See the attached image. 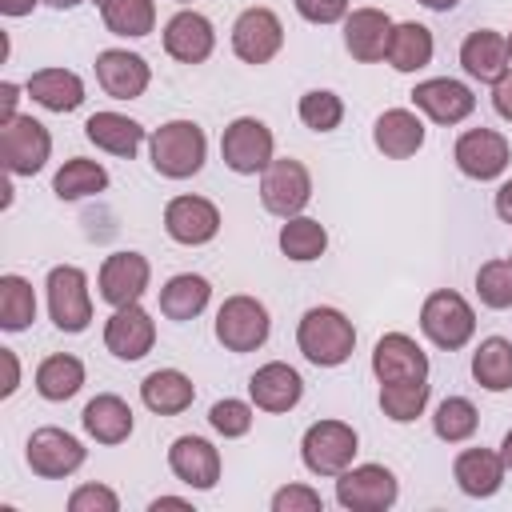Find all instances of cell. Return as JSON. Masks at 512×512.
<instances>
[{
    "label": "cell",
    "mask_w": 512,
    "mask_h": 512,
    "mask_svg": "<svg viewBox=\"0 0 512 512\" xmlns=\"http://www.w3.org/2000/svg\"><path fill=\"white\" fill-rule=\"evenodd\" d=\"M220 156H224V164H228L232 172H240V176L264 172V168L272 164V132H268V124L256 120V116L232 120V124L224 128V136H220Z\"/></svg>",
    "instance_id": "9c48e42d"
},
{
    "label": "cell",
    "mask_w": 512,
    "mask_h": 512,
    "mask_svg": "<svg viewBox=\"0 0 512 512\" xmlns=\"http://www.w3.org/2000/svg\"><path fill=\"white\" fill-rule=\"evenodd\" d=\"M248 392H252V404H256V408H264V412H288V408L300 404L304 380H300V372L288 368L284 360H272V364H264V368L252 372Z\"/></svg>",
    "instance_id": "7402d4cb"
},
{
    "label": "cell",
    "mask_w": 512,
    "mask_h": 512,
    "mask_svg": "<svg viewBox=\"0 0 512 512\" xmlns=\"http://www.w3.org/2000/svg\"><path fill=\"white\" fill-rule=\"evenodd\" d=\"M160 508H188V500H180V496H160V500H152V512H160Z\"/></svg>",
    "instance_id": "f5cc1de1"
},
{
    "label": "cell",
    "mask_w": 512,
    "mask_h": 512,
    "mask_svg": "<svg viewBox=\"0 0 512 512\" xmlns=\"http://www.w3.org/2000/svg\"><path fill=\"white\" fill-rule=\"evenodd\" d=\"M16 100H20V96H16V84L4 80V84H0V124L16 116Z\"/></svg>",
    "instance_id": "c3c4849f"
},
{
    "label": "cell",
    "mask_w": 512,
    "mask_h": 512,
    "mask_svg": "<svg viewBox=\"0 0 512 512\" xmlns=\"http://www.w3.org/2000/svg\"><path fill=\"white\" fill-rule=\"evenodd\" d=\"M424 404H428V380H416V384H380V408L396 424L416 420L424 412Z\"/></svg>",
    "instance_id": "ab89813d"
},
{
    "label": "cell",
    "mask_w": 512,
    "mask_h": 512,
    "mask_svg": "<svg viewBox=\"0 0 512 512\" xmlns=\"http://www.w3.org/2000/svg\"><path fill=\"white\" fill-rule=\"evenodd\" d=\"M208 424H212L220 436L236 440V436H244V432L252 428V408H248L244 400H216L212 412H208Z\"/></svg>",
    "instance_id": "7bdbcfd3"
},
{
    "label": "cell",
    "mask_w": 512,
    "mask_h": 512,
    "mask_svg": "<svg viewBox=\"0 0 512 512\" xmlns=\"http://www.w3.org/2000/svg\"><path fill=\"white\" fill-rule=\"evenodd\" d=\"M508 36H500V32H492V28H480V32H472L464 44H460V64H464V72L472 76V80H480V84H496L504 72H508Z\"/></svg>",
    "instance_id": "cb8c5ba5"
},
{
    "label": "cell",
    "mask_w": 512,
    "mask_h": 512,
    "mask_svg": "<svg viewBox=\"0 0 512 512\" xmlns=\"http://www.w3.org/2000/svg\"><path fill=\"white\" fill-rule=\"evenodd\" d=\"M100 16H104V28L112 36H148L156 28V4L152 0H104Z\"/></svg>",
    "instance_id": "8d00e7d4"
},
{
    "label": "cell",
    "mask_w": 512,
    "mask_h": 512,
    "mask_svg": "<svg viewBox=\"0 0 512 512\" xmlns=\"http://www.w3.org/2000/svg\"><path fill=\"white\" fill-rule=\"evenodd\" d=\"M104 188H108V172H104L96 160H84V156H72V160L56 172V180H52V192H56L60 200L96 196V192H104Z\"/></svg>",
    "instance_id": "74e56055"
},
{
    "label": "cell",
    "mask_w": 512,
    "mask_h": 512,
    "mask_svg": "<svg viewBox=\"0 0 512 512\" xmlns=\"http://www.w3.org/2000/svg\"><path fill=\"white\" fill-rule=\"evenodd\" d=\"M284 44V24L272 8H244L232 24V52L244 64H268Z\"/></svg>",
    "instance_id": "8fae6325"
},
{
    "label": "cell",
    "mask_w": 512,
    "mask_h": 512,
    "mask_svg": "<svg viewBox=\"0 0 512 512\" xmlns=\"http://www.w3.org/2000/svg\"><path fill=\"white\" fill-rule=\"evenodd\" d=\"M28 468L44 480H64L84 464V444L64 428H36L28 436Z\"/></svg>",
    "instance_id": "7c38bea8"
},
{
    "label": "cell",
    "mask_w": 512,
    "mask_h": 512,
    "mask_svg": "<svg viewBox=\"0 0 512 512\" xmlns=\"http://www.w3.org/2000/svg\"><path fill=\"white\" fill-rule=\"evenodd\" d=\"M412 104L420 112H428L436 124H460L464 116H472L476 96H472L468 84L448 80V76H436V80H424V84L412 88Z\"/></svg>",
    "instance_id": "d6986e66"
},
{
    "label": "cell",
    "mask_w": 512,
    "mask_h": 512,
    "mask_svg": "<svg viewBox=\"0 0 512 512\" xmlns=\"http://www.w3.org/2000/svg\"><path fill=\"white\" fill-rule=\"evenodd\" d=\"M84 136H88L96 148L112 152V156H136V148H140V140H144V128H140L136 120L120 116V112H96V116H88Z\"/></svg>",
    "instance_id": "f546056e"
},
{
    "label": "cell",
    "mask_w": 512,
    "mask_h": 512,
    "mask_svg": "<svg viewBox=\"0 0 512 512\" xmlns=\"http://www.w3.org/2000/svg\"><path fill=\"white\" fill-rule=\"evenodd\" d=\"M36 320V296L32 284L16 272L0 276V328L4 332H24Z\"/></svg>",
    "instance_id": "d590c367"
},
{
    "label": "cell",
    "mask_w": 512,
    "mask_h": 512,
    "mask_svg": "<svg viewBox=\"0 0 512 512\" xmlns=\"http://www.w3.org/2000/svg\"><path fill=\"white\" fill-rule=\"evenodd\" d=\"M476 296L488 308H512V260H488L476 272Z\"/></svg>",
    "instance_id": "b9f144b4"
},
{
    "label": "cell",
    "mask_w": 512,
    "mask_h": 512,
    "mask_svg": "<svg viewBox=\"0 0 512 512\" xmlns=\"http://www.w3.org/2000/svg\"><path fill=\"white\" fill-rule=\"evenodd\" d=\"M168 468L188 488H216V480H220V452L204 436H180L168 448Z\"/></svg>",
    "instance_id": "603a6c76"
},
{
    "label": "cell",
    "mask_w": 512,
    "mask_h": 512,
    "mask_svg": "<svg viewBox=\"0 0 512 512\" xmlns=\"http://www.w3.org/2000/svg\"><path fill=\"white\" fill-rule=\"evenodd\" d=\"M68 508H72V512H116L120 500H116V492L104 488V484H80V488L68 496Z\"/></svg>",
    "instance_id": "ee69618b"
},
{
    "label": "cell",
    "mask_w": 512,
    "mask_h": 512,
    "mask_svg": "<svg viewBox=\"0 0 512 512\" xmlns=\"http://www.w3.org/2000/svg\"><path fill=\"white\" fill-rule=\"evenodd\" d=\"M312 200V176L300 160L284 156V160H272L264 168V180H260V204L272 212V216H296L304 204Z\"/></svg>",
    "instance_id": "30bf717a"
},
{
    "label": "cell",
    "mask_w": 512,
    "mask_h": 512,
    "mask_svg": "<svg viewBox=\"0 0 512 512\" xmlns=\"http://www.w3.org/2000/svg\"><path fill=\"white\" fill-rule=\"evenodd\" d=\"M500 456H504V468H512V428H508V436L500 444Z\"/></svg>",
    "instance_id": "11a10c76"
},
{
    "label": "cell",
    "mask_w": 512,
    "mask_h": 512,
    "mask_svg": "<svg viewBox=\"0 0 512 512\" xmlns=\"http://www.w3.org/2000/svg\"><path fill=\"white\" fill-rule=\"evenodd\" d=\"M472 376L488 392H508L512 388V344L504 336L480 340V348L472 352Z\"/></svg>",
    "instance_id": "d6a6232c"
},
{
    "label": "cell",
    "mask_w": 512,
    "mask_h": 512,
    "mask_svg": "<svg viewBox=\"0 0 512 512\" xmlns=\"http://www.w3.org/2000/svg\"><path fill=\"white\" fill-rule=\"evenodd\" d=\"M492 108H496L504 120H512V72H504V76L492 84Z\"/></svg>",
    "instance_id": "7dc6e473"
},
{
    "label": "cell",
    "mask_w": 512,
    "mask_h": 512,
    "mask_svg": "<svg viewBox=\"0 0 512 512\" xmlns=\"http://www.w3.org/2000/svg\"><path fill=\"white\" fill-rule=\"evenodd\" d=\"M476 424H480V412H476V404H472V400H464V396H448V400H440V404H436L432 428H436V436H440V440L460 444V440H468V436L476 432Z\"/></svg>",
    "instance_id": "f35d334b"
},
{
    "label": "cell",
    "mask_w": 512,
    "mask_h": 512,
    "mask_svg": "<svg viewBox=\"0 0 512 512\" xmlns=\"http://www.w3.org/2000/svg\"><path fill=\"white\" fill-rule=\"evenodd\" d=\"M104 344L116 360H140L156 344V324L140 304H124L104 324Z\"/></svg>",
    "instance_id": "2e32d148"
},
{
    "label": "cell",
    "mask_w": 512,
    "mask_h": 512,
    "mask_svg": "<svg viewBox=\"0 0 512 512\" xmlns=\"http://www.w3.org/2000/svg\"><path fill=\"white\" fill-rule=\"evenodd\" d=\"M432 32L424 28V24H416V20H408V24H392V40H388V64L396 68V72H416V68H424L428 60H432Z\"/></svg>",
    "instance_id": "1f68e13d"
},
{
    "label": "cell",
    "mask_w": 512,
    "mask_h": 512,
    "mask_svg": "<svg viewBox=\"0 0 512 512\" xmlns=\"http://www.w3.org/2000/svg\"><path fill=\"white\" fill-rule=\"evenodd\" d=\"M164 228L176 244H208L220 232V212L204 196H176L164 208Z\"/></svg>",
    "instance_id": "ac0fdd59"
},
{
    "label": "cell",
    "mask_w": 512,
    "mask_h": 512,
    "mask_svg": "<svg viewBox=\"0 0 512 512\" xmlns=\"http://www.w3.org/2000/svg\"><path fill=\"white\" fill-rule=\"evenodd\" d=\"M0 356H4V368H8V384L0 388V396H12V392H16V380H20V368H16V352H12V348H0Z\"/></svg>",
    "instance_id": "681fc988"
},
{
    "label": "cell",
    "mask_w": 512,
    "mask_h": 512,
    "mask_svg": "<svg viewBox=\"0 0 512 512\" xmlns=\"http://www.w3.org/2000/svg\"><path fill=\"white\" fill-rule=\"evenodd\" d=\"M372 372L380 384H416L428 380V356L412 336L388 332L372 348Z\"/></svg>",
    "instance_id": "4fadbf2b"
},
{
    "label": "cell",
    "mask_w": 512,
    "mask_h": 512,
    "mask_svg": "<svg viewBox=\"0 0 512 512\" xmlns=\"http://www.w3.org/2000/svg\"><path fill=\"white\" fill-rule=\"evenodd\" d=\"M420 328H424V336H428L436 348L456 352V348H464V344L472 340V332H476V312H472V304H468L460 292L440 288V292H432V296L424 300V308H420Z\"/></svg>",
    "instance_id": "3957f363"
},
{
    "label": "cell",
    "mask_w": 512,
    "mask_h": 512,
    "mask_svg": "<svg viewBox=\"0 0 512 512\" xmlns=\"http://www.w3.org/2000/svg\"><path fill=\"white\" fill-rule=\"evenodd\" d=\"M192 396H196V388H192V380H188L180 368H156V372H148L144 384H140V400H144L152 412H160V416L184 412V408L192 404Z\"/></svg>",
    "instance_id": "f1b7e54d"
},
{
    "label": "cell",
    "mask_w": 512,
    "mask_h": 512,
    "mask_svg": "<svg viewBox=\"0 0 512 512\" xmlns=\"http://www.w3.org/2000/svg\"><path fill=\"white\" fill-rule=\"evenodd\" d=\"M496 216H500L504 224H512V180H504L500 192H496Z\"/></svg>",
    "instance_id": "f907efd6"
},
{
    "label": "cell",
    "mask_w": 512,
    "mask_h": 512,
    "mask_svg": "<svg viewBox=\"0 0 512 512\" xmlns=\"http://www.w3.org/2000/svg\"><path fill=\"white\" fill-rule=\"evenodd\" d=\"M148 260L140 252H112L104 264H100V300L112 304V308H124V304H140L144 288H148Z\"/></svg>",
    "instance_id": "9a60e30c"
},
{
    "label": "cell",
    "mask_w": 512,
    "mask_h": 512,
    "mask_svg": "<svg viewBox=\"0 0 512 512\" xmlns=\"http://www.w3.org/2000/svg\"><path fill=\"white\" fill-rule=\"evenodd\" d=\"M80 384H84V364L76 356H68V352L48 356L36 368V392L44 400H68V396L80 392Z\"/></svg>",
    "instance_id": "836d02e7"
},
{
    "label": "cell",
    "mask_w": 512,
    "mask_h": 512,
    "mask_svg": "<svg viewBox=\"0 0 512 512\" xmlns=\"http://www.w3.org/2000/svg\"><path fill=\"white\" fill-rule=\"evenodd\" d=\"M204 128L192 120H168L152 132V168L168 180H188L204 168Z\"/></svg>",
    "instance_id": "7a4b0ae2"
},
{
    "label": "cell",
    "mask_w": 512,
    "mask_h": 512,
    "mask_svg": "<svg viewBox=\"0 0 512 512\" xmlns=\"http://www.w3.org/2000/svg\"><path fill=\"white\" fill-rule=\"evenodd\" d=\"M80 424H84V432H88L96 444H124V440L132 436V408H128L120 396L100 392V396H92V400L84 404Z\"/></svg>",
    "instance_id": "d4e9b609"
},
{
    "label": "cell",
    "mask_w": 512,
    "mask_h": 512,
    "mask_svg": "<svg viewBox=\"0 0 512 512\" xmlns=\"http://www.w3.org/2000/svg\"><path fill=\"white\" fill-rule=\"evenodd\" d=\"M420 4H424V8H432V12H452L460 0H420Z\"/></svg>",
    "instance_id": "db71d44e"
},
{
    "label": "cell",
    "mask_w": 512,
    "mask_h": 512,
    "mask_svg": "<svg viewBox=\"0 0 512 512\" xmlns=\"http://www.w3.org/2000/svg\"><path fill=\"white\" fill-rule=\"evenodd\" d=\"M208 296H212V284H208L204 276L180 272V276H172V280L160 288V312H164L168 320H192V316L204 312Z\"/></svg>",
    "instance_id": "4dcf8cb0"
},
{
    "label": "cell",
    "mask_w": 512,
    "mask_h": 512,
    "mask_svg": "<svg viewBox=\"0 0 512 512\" xmlns=\"http://www.w3.org/2000/svg\"><path fill=\"white\" fill-rule=\"evenodd\" d=\"M452 476L464 496H492L504 484V456L492 448H464L452 464Z\"/></svg>",
    "instance_id": "484cf974"
},
{
    "label": "cell",
    "mask_w": 512,
    "mask_h": 512,
    "mask_svg": "<svg viewBox=\"0 0 512 512\" xmlns=\"http://www.w3.org/2000/svg\"><path fill=\"white\" fill-rule=\"evenodd\" d=\"M300 120H304V128H312V132H332V128H340V120H344V104H340L336 92H324V88L304 92V96H300Z\"/></svg>",
    "instance_id": "60d3db41"
},
{
    "label": "cell",
    "mask_w": 512,
    "mask_h": 512,
    "mask_svg": "<svg viewBox=\"0 0 512 512\" xmlns=\"http://www.w3.org/2000/svg\"><path fill=\"white\" fill-rule=\"evenodd\" d=\"M48 312L60 332H84L92 320V300H88V276L76 264H56L48 272Z\"/></svg>",
    "instance_id": "ba28073f"
},
{
    "label": "cell",
    "mask_w": 512,
    "mask_h": 512,
    "mask_svg": "<svg viewBox=\"0 0 512 512\" xmlns=\"http://www.w3.org/2000/svg\"><path fill=\"white\" fill-rule=\"evenodd\" d=\"M304 468L316 476H340L356 456V428L344 420H316L300 440Z\"/></svg>",
    "instance_id": "277c9868"
},
{
    "label": "cell",
    "mask_w": 512,
    "mask_h": 512,
    "mask_svg": "<svg viewBox=\"0 0 512 512\" xmlns=\"http://www.w3.org/2000/svg\"><path fill=\"white\" fill-rule=\"evenodd\" d=\"M392 40V20L380 8H356L352 16H344V48L352 52V60L360 64H376L384 60Z\"/></svg>",
    "instance_id": "44dd1931"
},
{
    "label": "cell",
    "mask_w": 512,
    "mask_h": 512,
    "mask_svg": "<svg viewBox=\"0 0 512 512\" xmlns=\"http://www.w3.org/2000/svg\"><path fill=\"white\" fill-rule=\"evenodd\" d=\"M92 4H96V8H100V4H104V0H92Z\"/></svg>",
    "instance_id": "680465c9"
},
{
    "label": "cell",
    "mask_w": 512,
    "mask_h": 512,
    "mask_svg": "<svg viewBox=\"0 0 512 512\" xmlns=\"http://www.w3.org/2000/svg\"><path fill=\"white\" fill-rule=\"evenodd\" d=\"M296 344L300 352L320 364V368H336L352 356L356 348V328L352 320L340 312V308H308L300 316V328H296Z\"/></svg>",
    "instance_id": "6da1fadb"
},
{
    "label": "cell",
    "mask_w": 512,
    "mask_h": 512,
    "mask_svg": "<svg viewBox=\"0 0 512 512\" xmlns=\"http://www.w3.org/2000/svg\"><path fill=\"white\" fill-rule=\"evenodd\" d=\"M452 156H456V168H460L464 176H472V180H496V176L508 168L512 148H508V140H504L500 132H492V128H468V132L456 140Z\"/></svg>",
    "instance_id": "5bb4252c"
},
{
    "label": "cell",
    "mask_w": 512,
    "mask_h": 512,
    "mask_svg": "<svg viewBox=\"0 0 512 512\" xmlns=\"http://www.w3.org/2000/svg\"><path fill=\"white\" fill-rule=\"evenodd\" d=\"M268 308L256 296H228L216 312V340L228 352H256L268 340Z\"/></svg>",
    "instance_id": "52a82bcc"
},
{
    "label": "cell",
    "mask_w": 512,
    "mask_h": 512,
    "mask_svg": "<svg viewBox=\"0 0 512 512\" xmlns=\"http://www.w3.org/2000/svg\"><path fill=\"white\" fill-rule=\"evenodd\" d=\"M400 496L396 476L384 464H356L336 476V500L348 512H384Z\"/></svg>",
    "instance_id": "8992f818"
},
{
    "label": "cell",
    "mask_w": 512,
    "mask_h": 512,
    "mask_svg": "<svg viewBox=\"0 0 512 512\" xmlns=\"http://www.w3.org/2000/svg\"><path fill=\"white\" fill-rule=\"evenodd\" d=\"M36 8V0H0V12L4 16H28Z\"/></svg>",
    "instance_id": "816d5d0a"
},
{
    "label": "cell",
    "mask_w": 512,
    "mask_h": 512,
    "mask_svg": "<svg viewBox=\"0 0 512 512\" xmlns=\"http://www.w3.org/2000/svg\"><path fill=\"white\" fill-rule=\"evenodd\" d=\"M296 12L312 24H336L348 16V0H296Z\"/></svg>",
    "instance_id": "bcb514c9"
},
{
    "label": "cell",
    "mask_w": 512,
    "mask_h": 512,
    "mask_svg": "<svg viewBox=\"0 0 512 512\" xmlns=\"http://www.w3.org/2000/svg\"><path fill=\"white\" fill-rule=\"evenodd\" d=\"M320 508H324L320 496L312 488H304V484H288V488H280L272 496V512H320Z\"/></svg>",
    "instance_id": "f6af8a7d"
},
{
    "label": "cell",
    "mask_w": 512,
    "mask_h": 512,
    "mask_svg": "<svg viewBox=\"0 0 512 512\" xmlns=\"http://www.w3.org/2000/svg\"><path fill=\"white\" fill-rule=\"evenodd\" d=\"M324 248H328V232H324V224L312 220V216H288V224L280 228V252H284L288 260L308 264V260H320Z\"/></svg>",
    "instance_id": "e575fe53"
},
{
    "label": "cell",
    "mask_w": 512,
    "mask_h": 512,
    "mask_svg": "<svg viewBox=\"0 0 512 512\" xmlns=\"http://www.w3.org/2000/svg\"><path fill=\"white\" fill-rule=\"evenodd\" d=\"M28 96L48 112H76L84 104V80L68 68H40L28 76Z\"/></svg>",
    "instance_id": "4316f807"
},
{
    "label": "cell",
    "mask_w": 512,
    "mask_h": 512,
    "mask_svg": "<svg viewBox=\"0 0 512 512\" xmlns=\"http://www.w3.org/2000/svg\"><path fill=\"white\" fill-rule=\"evenodd\" d=\"M52 136L32 116H12L0 124V160L12 176H36L48 164Z\"/></svg>",
    "instance_id": "5b68a950"
},
{
    "label": "cell",
    "mask_w": 512,
    "mask_h": 512,
    "mask_svg": "<svg viewBox=\"0 0 512 512\" xmlns=\"http://www.w3.org/2000/svg\"><path fill=\"white\" fill-rule=\"evenodd\" d=\"M508 56H512V36H508Z\"/></svg>",
    "instance_id": "6f0895ef"
},
{
    "label": "cell",
    "mask_w": 512,
    "mask_h": 512,
    "mask_svg": "<svg viewBox=\"0 0 512 512\" xmlns=\"http://www.w3.org/2000/svg\"><path fill=\"white\" fill-rule=\"evenodd\" d=\"M44 4H52V8H76L80 0H44Z\"/></svg>",
    "instance_id": "9f6ffc18"
},
{
    "label": "cell",
    "mask_w": 512,
    "mask_h": 512,
    "mask_svg": "<svg viewBox=\"0 0 512 512\" xmlns=\"http://www.w3.org/2000/svg\"><path fill=\"white\" fill-rule=\"evenodd\" d=\"M212 44H216V32L208 24V16L184 8L176 12L168 24H164V52L180 64H200L212 56Z\"/></svg>",
    "instance_id": "ffe728a7"
},
{
    "label": "cell",
    "mask_w": 512,
    "mask_h": 512,
    "mask_svg": "<svg viewBox=\"0 0 512 512\" xmlns=\"http://www.w3.org/2000/svg\"><path fill=\"white\" fill-rule=\"evenodd\" d=\"M96 80H100V88L112 100H136L148 88L152 72H148V60L136 56V52H128V48H104L96 56Z\"/></svg>",
    "instance_id": "e0dca14e"
},
{
    "label": "cell",
    "mask_w": 512,
    "mask_h": 512,
    "mask_svg": "<svg viewBox=\"0 0 512 512\" xmlns=\"http://www.w3.org/2000/svg\"><path fill=\"white\" fill-rule=\"evenodd\" d=\"M180 4H184V0H180Z\"/></svg>",
    "instance_id": "91938a15"
},
{
    "label": "cell",
    "mask_w": 512,
    "mask_h": 512,
    "mask_svg": "<svg viewBox=\"0 0 512 512\" xmlns=\"http://www.w3.org/2000/svg\"><path fill=\"white\" fill-rule=\"evenodd\" d=\"M372 140H376V148H380L388 160H408V156H416L420 144H424V124H420L416 112H408V108H388V112L376 120Z\"/></svg>",
    "instance_id": "83f0119b"
}]
</instances>
